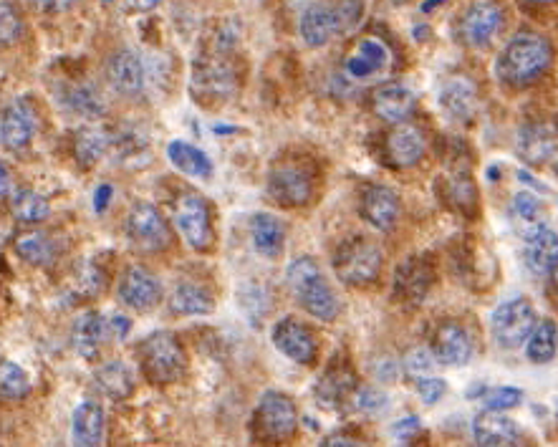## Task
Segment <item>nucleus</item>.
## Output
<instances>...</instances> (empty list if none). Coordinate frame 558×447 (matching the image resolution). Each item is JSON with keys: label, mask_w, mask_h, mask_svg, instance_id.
Instances as JSON below:
<instances>
[{"label": "nucleus", "mask_w": 558, "mask_h": 447, "mask_svg": "<svg viewBox=\"0 0 558 447\" xmlns=\"http://www.w3.org/2000/svg\"><path fill=\"white\" fill-rule=\"evenodd\" d=\"M357 405L359 410L364 412H379L387 407V397H384L379 389H362V392L357 394Z\"/></svg>", "instance_id": "45"}, {"label": "nucleus", "mask_w": 558, "mask_h": 447, "mask_svg": "<svg viewBox=\"0 0 558 447\" xmlns=\"http://www.w3.org/2000/svg\"><path fill=\"white\" fill-rule=\"evenodd\" d=\"M551 288H553V293L558 296V266L551 271Z\"/></svg>", "instance_id": "52"}, {"label": "nucleus", "mask_w": 558, "mask_h": 447, "mask_svg": "<svg viewBox=\"0 0 558 447\" xmlns=\"http://www.w3.org/2000/svg\"><path fill=\"white\" fill-rule=\"evenodd\" d=\"M384 258L379 245L369 238H349L336 248L334 253V271L344 286L351 288H367L377 283L382 273Z\"/></svg>", "instance_id": "3"}, {"label": "nucleus", "mask_w": 558, "mask_h": 447, "mask_svg": "<svg viewBox=\"0 0 558 447\" xmlns=\"http://www.w3.org/2000/svg\"><path fill=\"white\" fill-rule=\"evenodd\" d=\"M397 447H410V445H397Z\"/></svg>", "instance_id": "54"}, {"label": "nucleus", "mask_w": 558, "mask_h": 447, "mask_svg": "<svg viewBox=\"0 0 558 447\" xmlns=\"http://www.w3.org/2000/svg\"><path fill=\"white\" fill-rule=\"evenodd\" d=\"M384 160L387 165L397 167V170H410V167H417L422 160H425L427 152V139L425 132H422L417 124H397L387 132L384 137Z\"/></svg>", "instance_id": "13"}, {"label": "nucleus", "mask_w": 558, "mask_h": 447, "mask_svg": "<svg viewBox=\"0 0 558 447\" xmlns=\"http://www.w3.org/2000/svg\"><path fill=\"white\" fill-rule=\"evenodd\" d=\"M16 253L31 266H48L56 256V243L43 230H28L16 238Z\"/></svg>", "instance_id": "34"}, {"label": "nucleus", "mask_w": 558, "mask_h": 447, "mask_svg": "<svg viewBox=\"0 0 558 447\" xmlns=\"http://www.w3.org/2000/svg\"><path fill=\"white\" fill-rule=\"evenodd\" d=\"M526 266L536 276H546L558 266V233L548 225L526 235Z\"/></svg>", "instance_id": "27"}, {"label": "nucleus", "mask_w": 558, "mask_h": 447, "mask_svg": "<svg viewBox=\"0 0 558 447\" xmlns=\"http://www.w3.org/2000/svg\"><path fill=\"white\" fill-rule=\"evenodd\" d=\"M28 392H31V377L26 369L11 359H0V397L21 400Z\"/></svg>", "instance_id": "41"}, {"label": "nucleus", "mask_w": 558, "mask_h": 447, "mask_svg": "<svg viewBox=\"0 0 558 447\" xmlns=\"http://www.w3.org/2000/svg\"><path fill=\"white\" fill-rule=\"evenodd\" d=\"M351 392H354V377L346 369H334L316 384V397L324 407H341Z\"/></svg>", "instance_id": "37"}, {"label": "nucleus", "mask_w": 558, "mask_h": 447, "mask_svg": "<svg viewBox=\"0 0 558 447\" xmlns=\"http://www.w3.org/2000/svg\"><path fill=\"white\" fill-rule=\"evenodd\" d=\"M430 354L435 362L445 364V367H463L473 357V344L470 336L458 321H442L432 334Z\"/></svg>", "instance_id": "17"}, {"label": "nucleus", "mask_w": 558, "mask_h": 447, "mask_svg": "<svg viewBox=\"0 0 558 447\" xmlns=\"http://www.w3.org/2000/svg\"><path fill=\"white\" fill-rule=\"evenodd\" d=\"M417 427H420V422H417L415 417H410V420H402L394 425V435H399V437L410 435V432H417Z\"/></svg>", "instance_id": "51"}, {"label": "nucleus", "mask_w": 558, "mask_h": 447, "mask_svg": "<svg viewBox=\"0 0 558 447\" xmlns=\"http://www.w3.org/2000/svg\"><path fill=\"white\" fill-rule=\"evenodd\" d=\"M107 81L117 94L134 96L144 86V64L132 48H119L107 61Z\"/></svg>", "instance_id": "22"}, {"label": "nucleus", "mask_w": 558, "mask_h": 447, "mask_svg": "<svg viewBox=\"0 0 558 447\" xmlns=\"http://www.w3.org/2000/svg\"><path fill=\"white\" fill-rule=\"evenodd\" d=\"M445 389H447V384L442 382V379H435V377L417 379V394H420L427 405H435L437 400H442Z\"/></svg>", "instance_id": "44"}, {"label": "nucleus", "mask_w": 558, "mask_h": 447, "mask_svg": "<svg viewBox=\"0 0 558 447\" xmlns=\"http://www.w3.org/2000/svg\"><path fill=\"white\" fill-rule=\"evenodd\" d=\"M215 298L208 288L197 283H177L170 296V311L177 316H205L213 314Z\"/></svg>", "instance_id": "30"}, {"label": "nucleus", "mask_w": 558, "mask_h": 447, "mask_svg": "<svg viewBox=\"0 0 558 447\" xmlns=\"http://www.w3.org/2000/svg\"><path fill=\"white\" fill-rule=\"evenodd\" d=\"M372 109L387 124H404L415 114L417 96L402 84H384L372 94Z\"/></svg>", "instance_id": "21"}, {"label": "nucleus", "mask_w": 558, "mask_h": 447, "mask_svg": "<svg viewBox=\"0 0 558 447\" xmlns=\"http://www.w3.org/2000/svg\"><path fill=\"white\" fill-rule=\"evenodd\" d=\"M440 104L452 119L465 122L475 114L478 109V94H475L473 84L468 79H452L447 81L445 89L440 94Z\"/></svg>", "instance_id": "31"}, {"label": "nucleus", "mask_w": 558, "mask_h": 447, "mask_svg": "<svg viewBox=\"0 0 558 447\" xmlns=\"http://www.w3.org/2000/svg\"><path fill=\"white\" fill-rule=\"evenodd\" d=\"M389 59H392V54H389V48L382 41H377V38H362L357 43V48L346 56L344 66L346 74L354 76V79H367V76L382 71L389 64Z\"/></svg>", "instance_id": "26"}, {"label": "nucleus", "mask_w": 558, "mask_h": 447, "mask_svg": "<svg viewBox=\"0 0 558 447\" xmlns=\"http://www.w3.org/2000/svg\"><path fill=\"white\" fill-rule=\"evenodd\" d=\"M523 392L518 387H498L490 389L485 394V410L488 412H500V410H511V407L521 405Z\"/></svg>", "instance_id": "43"}, {"label": "nucleus", "mask_w": 558, "mask_h": 447, "mask_svg": "<svg viewBox=\"0 0 558 447\" xmlns=\"http://www.w3.org/2000/svg\"><path fill=\"white\" fill-rule=\"evenodd\" d=\"M74 437L81 447H99L104 440V430H107V415L104 407L94 400L81 402L74 410Z\"/></svg>", "instance_id": "29"}, {"label": "nucleus", "mask_w": 558, "mask_h": 447, "mask_svg": "<svg viewBox=\"0 0 558 447\" xmlns=\"http://www.w3.org/2000/svg\"><path fill=\"white\" fill-rule=\"evenodd\" d=\"M119 298L129 309L149 311L162 301V283L144 266H129L119 278Z\"/></svg>", "instance_id": "16"}, {"label": "nucleus", "mask_w": 558, "mask_h": 447, "mask_svg": "<svg viewBox=\"0 0 558 447\" xmlns=\"http://www.w3.org/2000/svg\"><path fill=\"white\" fill-rule=\"evenodd\" d=\"M404 369L410 374H425L432 369V354L430 349H415V352H410V357H407V362H404Z\"/></svg>", "instance_id": "46"}, {"label": "nucleus", "mask_w": 558, "mask_h": 447, "mask_svg": "<svg viewBox=\"0 0 558 447\" xmlns=\"http://www.w3.org/2000/svg\"><path fill=\"white\" fill-rule=\"evenodd\" d=\"M364 3H314L301 16V36L309 46L319 48L334 36H341L359 23Z\"/></svg>", "instance_id": "4"}, {"label": "nucleus", "mask_w": 558, "mask_h": 447, "mask_svg": "<svg viewBox=\"0 0 558 447\" xmlns=\"http://www.w3.org/2000/svg\"><path fill=\"white\" fill-rule=\"evenodd\" d=\"M250 238L261 256L278 258L286 245V225L273 213H256L250 218Z\"/></svg>", "instance_id": "28"}, {"label": "nucleus", "mask_w": 558, "mask_h": 447, "mask_svg": "<svg viewBox=\"0 0 558 447\" xmlns=\"http://www.w3.org/2000/svg\"><path fill=\"white\" fill-rule=\"evenodd\" d=\"M558 349V326L551 319L538 321L533 334L526 341V357L536 364H546L556 357Z\"/></svg>", "instance_id": "35"}, {"label": "nucleus", "mask_w": 558, "mask_h": 447, "mask_svg": "<svg viewBox=\"0 0 558 447\" xmlns=\"http://www.w3.org/2000/svg\"><path fill=\"white\" fill-rule=\"evenodd\" d=\"M38 129V117L36 109L31 107L28 99H16L11 107L3 114V122H0V139L8 149H26L33 142Z\"/></svg>", "instance_id": "20"}, {"label": "nucleus", "mask_w": 558, "mask_h": 447, "mask_svg": "<svg viewBox=\"0 0 558 447\" xmlns=\"http://www.w3.org/2000/svg\"><path fill=\"white\" fill-rule=\"evenodd\" d=\"M500 26H503V8L495 3H473L460 18L458 38L463 41V46L480 48L493 41Z\"/></svg>", "instance_id": "15"}, {"label": "nucleus", "mask_w": 558, "mask_h": 447, "mask_svg": "<svg viewBox=\"0 0 558 447\" xmlns=\"http://www.w3.org/2000/svg\"><path fill=\"white\" fill-rule=\"evenodd\" d=\"M11 210L21 223H41L51 215V205L43 195L33 190H16L11 200Z\"/></svg>", "instance_id": "39"}, {"label": "nucleus", "mask_w": 558, "mask_h": 447, "mask_svg": "<svg viewBox=\"0 0 558 447\" xmlns=\"http://www.w3.org/2000/svg\"><path fill=\"white\" fill-rule=\"evenodd\" d=\"M13 190V177H11V170L6 167V162L0 160V197L11 195Z\"/></svg>", "instance_id": "50"}, {"label": "nucleus", "mask_w": 558, "mask_h": 447, "mask_svg": "<svg viewBox=\"0 0 558 447\" xmlns=\"http://www.w3.org/2000/svg\"><path fill=\"white\" fill-rule=\"evenodd\" d=\"M321 447H367V445H364L359 437L346 435V432H336V435L326 437L324 445H321Z\"/></svg>", "instance_id": "47"}, {"label": "nucleus", "mask_w": 558, "mask_h": 447, "mask_svg": "<svg viewBox=\"0 0 558 447\" xmlns=\"http://www.w3.org/2000/svg\"><path fill=\"white\" fill-rule=\"evenodd\" d=\"M286 281L296 293L298 304L321 321H334L341 314V301L331 288L329 278L319 268V263L309 256H301L286 268Z\"/></svg>", "instance_id": "2"}, {"label": "nucleus", "mask_w": 558, "mask_h": 447, "mask_svg": "<svg viewBox=\"0 0 558 447\" xmlns=\"http://www.w3.org/2000/svg\"><path fill=\"white\" fill-rule=\"evenodd\" d=\"M362 215L377 230H392L402 215V200L387 185H369L362 195Z\"/></svg>", "instance_id": "19"}, {"label": "nucleus", "mask_w": 558, "mask_h": 447, "mask_svg": "<svg viewBox=\"0 0 558 447\" xmlns=\"http://www.w3.org/2000/svg\"><path fill=\"white\" fill-rule=\"evenodd\" d=\"M432 263L422 256H412L394 271V296L402 304H420L432 286Z\"/></svg>", "instance_id": "18"}, {"label": "nucleus", "mask_w": 558, "mask_h": 447, "mask_svg": "<svg viewBox=\"0 0 558 447\" xmlns=\"http://www.w3.org/2000/svg\"><path fill=\"white\" fill-rule=\"evenodd\" d=\"M238 86V71L233 61L225 54L223 48L213 54L202 56L195 64V91L202 96H213V99H225Z\"/></svg>", "instance_id": "11"}, {"label": "nucleus", "mask_w": 558, "mask_h": 447, "mask_svg": "<svg viewBox=\"0 0 558 447\" xmlns=\"http://www.w3.org/2000/svg\"><path fill=\"white\" fill-rule=\"evenodd\" d=\"M440 187V195L452 210H460V213L473 215L478 210V187H475L473 177L463 167H452L437 182Z\"/></svg>", "instance_id": "24"}, {"label": "nucleus", "mask_w": 558, "mask_h": 447, "mask_svg": "<svg viewBox=\"0 0 558 447\" xmlns=\"http://www.w3.org/2000/svg\"><path fill=\"white\" fill-rule=\"evenodd\" d=\"M23 21L11 3H0V46H13L21 38Z\"/></svg>", "instance_id": "42"}, {"label": "nucleus", "mask_w": 558, "mask_h": 447, "mask_svg": "<svg viewBox=\"0 0 558 447\" xmlns=\"http://www.w3.org/2000/svg\"><path fill=\"white\" fill-rule=\"evenodd\" d=\"M175 225L192 251H210L215 243L210 203L197 192H182L175 200Z\"/></svg>", "instance_id": "7"}, {"label": "nucleus", "mask_w": 558, "mask_h": 447, "mask_svg": "<svg viewBox=\"0 0 558 447\" xmlns=\"http://www.w3.org/2000/svg\"><path fill=\"white\" fill-rule=\"evenodd\" d=\"M139 364L152 384H172L185 372V352L172 331H155L139 344Z\"/></svg>", "instance_id": "5"}, {"label": "nucleus", "mask_w": 558, "mask_h": 447, "mask_svg": "<svg viewBox=\"0 0 558 447\" xmlns=\"http://www.w3.org/2000/svg\"><path fill=\"white\" fill-rule=\"evenodd\" d=\"M271 339L278 352L296 364L311 367L316 362V357H319V341H316V336L311 334L309 326L301 324L293 316H286V319H281L273 326Z\"/></svg>", "instance_id": "14"}, {"label": "nucleus", "mask_w": 558, "mask_h": 447, "mask_svg": "<svg viewBox=\"0 0 558 447\" xmlns=\"http://www.w3.org/2000/svg\"><path fill=\"white\" fill-rule=\"evenodd\" d=\"M107 324H109V336H114V339H127L132 321H129L127 316L117 314L112 316V319H107Z\"/></svg>", "instance_id": "48"}, {"label": "nucleus", "mask_w": 558, "mask_h": 447, "mask_svg": "<svg viewBox=\"0 0 558 447\" xmlns=\"http://www.w3.org/2000/svg\"><path fill=\"white\" fill-rule=\"evenodd\" d=\"M553 61V48L541 33L523 31L508 41L498 59V76L503 84L526 89L536 84Z\"/></svg>", "instance_id": "1"}, {"label": "nucleus", "mask_w": 558, "mask_h": 447, "mask_svg": "<svg viewBox=\"0 0 558 447\" xmlns=\"http://www.w3.org/2000/svg\"><path fill=\"white\" fill-rule=\"evenodd\" d=\"M64 102L71 112L79 114V117H84V119H99V117H104V112H107V107H104V99H101V96L96 94L94 86H89V84L71 86V89L66 91Z\"/></svg>", "instance_id": "38"}, {"label": "nucleus", "mask_w": 558, "mask_h": 447, "mask_svg": "<svg viewBox=\"0 0 558 447\" xmlns=\"http://www.w3.org/2000/svg\"><path fill=\"white\" fill-rule=\"evenodd\" d=\"M473 437L480 447H516L521 427L503 412L483 410L473 420Z\"/></svg>", "instance_id": "23"}, {"label": "nucleus", "mask_w": 558, "mask_h": 447, "mask_svg": "<svg viewBox=\"0 0 558 447\" xmlns=\"http://www.w3.org/2000/svg\"><path fill=\"white\" fill-rule=\"evenodd\" d=\"M518 157L526 165L541 167L558 152V124L553 119H533L518 129Z\"/></svg>", "instance_id": "12"}, {"label": "nucleus", "mask_w": 558, "mask_h": 447, "mask_svg": "<svg viewBox=\"0 0 558 447\" xmlns=\"http://www.w3.org/2000/svg\"><path fill=\"white\" fill-rule=\"evenodd\" d=\"M253 430L268 445L286 442L298 430L296 402L288 394L276 392V389L266 392L258 402L256 415H253Z\"/></svg>", "instance_id": "6"}, {"label": "nucleus", "mask_w": 558, "mask_h": 447, "mask_svg": "<svg viewBox=\"0 0 558 447\" xmlns=\"http://www.w3.org/2000/svg\"><path fill=\"white\" fill-rule=\"evenodd\" d=\"M94 384L99 392H104L112 400H127L134 392V374L124 362H107L101 364L94 374Z\"/></svg>", "instance_id": "33"}, {"label": "nucleus", "mask_w": 558, "mask_h": 447, "mask_svg": "<svg viewBox=\"0 0 558 447\" xmlns=\"http://www.w3.org/2000/svg\"><path fill=\"white\" fill-rule=\"evenodd\" d=\"M114 197V190L112 185H99L94 192V210L96 213H104V210L109 208V203H112Z\"/></svg>", "instance_id": "49"}, {"label": "nucleus", "mask_w": 558, "mask_h": 447, "mask_svg": "<svg viewBox=\"0 0 558 447\" xmlns=\"http://www.w3.org/2000/svg\"><path fill=\"white\" fill-rule=\"evenodd\" d=\"M129 243L142 253H160L170 245L172 233L160 210L149 203H137L127 218Z\"/></svg>", "instance_id": "10"}, {"label": "nucleus", "mask_w": 558, "mask_h": 447, "mask_svg": "<svg viewBox=\"0 0 558 447\" xmlns=\"http://www.w3.org/2000/svg\"><path fill=\"white\" fill-rule=\"evenodd\" d=\"M109 147H112V137H109L104 129H81V132L76 134V160H79V165H84L86 170H91V167L104 157V152H107Z\"/></svg>", "instance_id": "36"}, {"label": "nucleus", "mask_w": 558, "mask_h": 447, "mask_svg": "<svg viewBox=\"0 0 558 447\" xmlns=\"http://www.w3.org/2000/svg\"><path fill=\"white\" fill-rule=\"evenodd\" d=\"M511 213H513V220H516V225L521 228L523 235L536 233L538 228H543V225H546V218H543V205L538 203L531 192H518V195L513 197Z\"/></svg>", "instance_id": "40"}, {"label": "nucleus", "mask_w": 558, "mask_h": 447, "mask_svg": "<svg viewBox=\"0 0 558 447\" xmlns=\"http://www.w3.org/2000/svg\"><path fill=\"white\" fill-rule=\"evenodd\" d=\"M107 336H109L107 319H104L101 314H96V311H86V314H81L79 319L74 321V329H71V346H74L79 357L94 359Z\"/></svg>", "instance_id": "25"}, {"label": "nucleus", "mask_w": 558, "mask_h": 447, "mask_svg": "<svg viewBox=\"0 0 558 447\" xmlns=\"http://www.w3.org/2000/svg\"><path fill=\"white\" fill-rule=\"evenodd\" d=\"M167 157H170V162L177 170L190 177H197V180H208V177L213 175V162H210V157L190 142H182V139L170 142Z\"/></svg>", "instance_id": "32"}, {"label": "nucleus", "mask_w": 558, "mask_h": 447, "mask_svg": "<svg viewBox=\"0 0 558 447\" xmlns=\"http://www.w3.org/2000/svg\"><path fill=\"white\" fill-rule=\"evenodd\" d=\"M268 195L281 208H303L314 200V172L298 160L278 162L268 172Z\"/></svg>", "instance_id": "8"}, {"label": "nucleus", "mask_w": 558, "mask_h": 447, "mask_svg": "<svg viewBox=\"0 0 558 447\" xmlns=\"http://www.w3.org/2000/svg\"><path fill=\"white\" fill-rule=\"evenodd\" d=\"M536 309L528 298H511L495 309L493 314V336L503 349H518L526 344L528 336L536 329Z\"/></svg>", "instance_id": "9"}, {"label": "nucleus", "mask_w": 558, "mask_h": 447, "mask_svg": "<svg viewBox=\"0 0 558 447\" xmlns=\"http://www.w3.org/2000/svg\"><path fill=\"white\" fill-rule=\"evenodd\" d=\"M553 170L558 172V152H556V155H553Z\"/></svg>", "instance_id": "53"}]
</instances>
